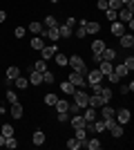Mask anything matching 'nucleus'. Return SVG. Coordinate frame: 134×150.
<instances>
[{
  "instance_id": "13d9d810",
  "label": "nucleus",
  "mask_w": 134,
  "mask_h": 150,
  "mask_svg": "<svg viewBox=\"0 0 134 150\" xmlns=\"http://www.w3.org/2000/svg\"><path fill=\"white\" fill-rule=\"evenodd\" d=\"M92 58H94V63H101V61H103L101 54H92Z\"/></svg>"
},
{
  "instance_id": "7ed1b4c3",
  "label": "nucleus",
  "mask_w": 134,
  "mask_h": 150,
  "mask_svg": "<svg viewBox=\"0 0 134 150\" xmlns=\"http://www.w3.org/2000/svg\"><path fill=\"white\" fill-rule=\"evenodd\" d=\"M105 128L112 132V137H123V125L116 123L114 119H107V121H105Z\"/></svg>"
},
{
  "instance_id": "f8f14e48",
  "label": "nucleus",
  "mask_w": 134,
  "mask_h": 150,
  "mask_svg": "<svg viewBox=\"0 0 134 150\" xmlns=\"http://www.w3.org/2000/svg\"><path fill=\"white\" fill-rule=\"evenodd\" d=\"M119 40H121V47L132 50V45H134V36L132 34H123V36H119Z\"/></svg>"
},
{
  "instance_id": "680f3d73",
  "label": "nucleus",
  "mask_w": 134,
  "mask_h": 150,
  "mask_svg": "<svg viewBox=\"0 0 134 150\" xmlns=\"http://www.w3.org/2000/svg\"><path fill=\"white\" fill-rule=\"evenodd\" d=\"M49 2H54V5H56V2H58V0H49Z\"/></svg>"
},
{
  "instance_id": "4468645a",
  "label": "nucleus",
  "mask_w": 134,
  "mask_h": 150,
  "mask_svg": "<svg viewBox=\"0 0 134 150\" xmlns=\"http://www.w3.org/2000/svg\"><path fill=\"white\" fill-rule=\"evenodd\" d=\"M43 34L49 38V40H58V38H60V34H58V27H47V29H43ZM43 34H40V36H43Z\"/></svg>"
},
{
  "instance_id": "cd10ccee",
  "label": "nucleus",
  "mask_w": 134,
  "mask_h": 150,
  "mask_svg": "<svg viewBox=\"0 0 134 150\" xmlns=\"http://www.w3.org/2000/svg\"><path fill=\"white\" fill-rule=\"evenodd\" d=\"M43 29H45V27L40 25L38 20H34V23H29V31H32V34H43Z\"/></svg>"
},
{
  "instance_id": "ea45409f",
  "label": "nucleus",
  "mask_w": 134,
  "mask_h": 150,
  "mask_svg": "<svg viewBox=\"0 0 134 150\" xmlns=\"http://www.w3.org/2000/svg\"><path fill=\"white\" fill-rule=\"evenodd\" d=\"M81 146H83V141H78V139H69V141H67V148L69 150H78Z\"/></svg>"
},
{
  "instance_id": "473e14b6",
  "label": "nucleus",
  "mask_w": 134,
  "mask_h": 150,
  "mask_svg": "<svg viewBox=\"0 0 134 150\" xmlns=\"http://www.w3.org/2000/svg\"><path fill=\"white\" fill-rule=\"evenodd\" d=\"M43 27L47 29V27H58V23H56V16H45V23H43Z\"/></svg>"
},
{
  "instance_id": "6ab92c4d",
  "label": "nucleus",
  "mask_w": 134,
  "mask_h": 150,
  "mask_svg": "<svg viewBox=\"0 0 134 150\" xmlns=\"http://www.w3.org/2000/svg\"><path fill=\"white\" fill-rule=\"evenodd\" d=\"M11 117L13 119H22V105L20 103H11Z\"/></svg>"
},
{
  "instance_id": "c03bdc74",
  "label": "nucleus",
  "mask_w": 134,
  "mask_h": 150,
  "mask_svg": "<svg viewBox=\"0 0 134 150\" xmlns=\"http://www.w3.org/2000/svg\"><path fill=\"white\" fill-rule=\"evenodd\" d=\"M56 101H58L56 94H47V96H45V103H47V105H56Z\"/></svg>"
},
{
  "instance_id": "3c124183",
  "label": "nucleus",
  "mask_w": 134,
  "mask_h": 150,
  "mask_svg": "<svg viewBox=\"0 0 134 150\" xmlns=\"http://www.w3.org/2000/svg\"><path fill=\"white\" fill-rule=\"evenodd\" d=\"M78 110H83V108H78L76 103H74V105H69V108H67V112H69V114H78Z\"/></svg>"
},
{
  "instance_id": "4c0bfd02",
  "label": "nucleus",
  "mask_w": 134,
  "mask_h": 150,
  "mask_svg": "<svg viewBox=\"0 0 134 150\" xmlns=\"http://www.w3.org/2000/svg\"><path fill=\"white\" fill-rule=\"evenodd\" d=\"M121 7H123L121 0H107V9H114V11H119Z\"/></svg>"
},
{
  "instance_id": "f03ea898",
  "label": "nucleus",
  "mask_w": 134,
  "mask_h": 150,
  "mask_svg": "<svg viewBox=\"0 0 134 150\" xmlns=\"http://www.w3.org/2000/svg\"><path fill=\"white\" fill-rule=\"evenodd\" d=\"M67 81H69L72 85H76V88H85V85H87V83H85V76L81 74V72H74V69L69 72V76H67Z\"/></svg>"
},
{
  "instance_id": "6e6552de",
  "label": "nucleus",
  "mask_w": 134,
  "mask_h": 150,
  "mask_svg": "<svg viewBox=\"0 0 134 150\" xmlns=\"http://www.w3.org/2000/svg\"><path fill=\"white\" fill-rule=\"evenodd\" d=\"M85 31H87V36H94V34L101 31V25L96 20H85Z\"/></svg>"
},
{
  "instance_id": "5fc2aeb1",
  "label": "nucleus",
  "mask_w": 134,
  "mask_h": 150,
  "mask_svg": "<svg viewBox=\"0 0 134 150\" xmlns=\"http://www.w3.org/2000/svg\"><path fill=\"white\" fill-rule=\"evenodd\" d=\"M65 25L69 27V29H74V25H76V18H67V20H65Z\"/></svg>"
},
{
  "instance_id": "a211bd4d",
  "label": "nucleus",
  "mask_w": 134,
  "mask_h": 150,
  "mask_svg": "<svg viewBox=\"0 0 134 150\" xmlns=\"http://www.w3.org/2000/svg\"><path fill=\"white\" fill-rule=\"evenodd\" d=\"M101 58H103V61H114V58H116V52L112 50V47H105V50L101 52Z\"/></svg>"
},
{
  "instance_id": "5701e85b",
  "label": "nucleus",
  "mask_w": 134,
  "mask_h": 150,
  "mask_svg": "<svg viewBox=\"0 0 134 150\" xmlns=\"http://www.w3.org/2000/svg\"><path fill=\"white\" fill-rule=\"evenodd\" d=\"M105 47H107V45L103 43V40H94V43H92V54H101Z\"/></svg>"
},
{
  "instance_id": "58836bf2",
  "label": "nucleus",
  "mask_w": 134,
  "mask_h": 150,
  "mask_svg": "<svg viewBox=\"0 0 134 150\" xmlns=\"http://www.w3.org/2000/svg\"><path fill=\"white\" fill-rule=\"evenodd\" d=\"M5 146H7L9 150L18 148V141H16V137H7V139H5Z\"/></svg>"
},
{
  "instance_id": "ddd939ff",
  "label": "nucleus",
  "mask_w": 134,
  "mask_h": 150,
  "mask_svg": "<svg viewBox=\"0 0 134 150\" xmlns=\"http://www.w3.org/2000/svg\"><path fill=\"white\" fill-rule=\"evenodd\" d=\"M87 105L89 108H101V105H105V101L98 94H92V96H87Z\"/></svg>"
},
{
  "instance_id": "39448f33",
  "label": "nucleus",
  "mask_w": 134,
  "mask_h": 150,
  "mask_svg": "<svg viewBox=\"0 0 134 150\" xmlns=\"http://www.w3.org/2000/svg\"><path fill=\"white\" fill-rule=\"evenodd\" d=\"M114 117H116V123H121V125H125V123H130V110L128 108H121L119 112H114Z\"/></svg>"
},
{
  "instance_id": "0eeeda50",
  "label": "nucleus",
  "mask_w": 134,
  "mask_h": 150,
  "mask_svg": "<svg viewBox=\"0 0 134 150\" xmlns=\"http://www.w3.org/2000/svg\"><path fill=\"white\" fill-rule=\"evenodd\" d=\"M116 16H119L121 23H132V9H128V7H121V9L116 11Z\"/></svg>"
},
{
  "instance_id": "864d4df0",
  "label": "nucleus",
  "mask_w": 134,
  "mask_h": 150,
  "mask_svg": "<svg viewBox=\"0 0 134 150\" xmlns=\"http://www.w3.org/2000/svg\"><path fill=\"white\" fill-rule=\"evenodd\" d=\"M107 81H109V83H119L121 79H119V76L114 74V72H112V74H107Z\"/></svg>"
},
{
  "instance_id": "b1692460",
  "label": "nucleus",
  "mask_w": 134,
  "mask_h": 150,
  "mask_svg": "<svg viewBox=\"0 0 134 150\" xmlns=\"http://www.w3.org/2000/svg\"><path fill=\"white\" fill-rule=\"evenodd\" d=\"M60 90H63L65 94H74V92H76V85H72L69 81H63V83H60Z\"/></svg>"
},
{
  "instance_id": "052dcab7",
  "label": "nucleus",
  "mask_w": 134,
  "mask_h": 150,
  "mask_svg": "<svg viewBox=\"0 0 134 150\" xmlns=\"http://www.w3.org/2000/svg\"><path fill=\"white\" fill-rule=\"evenodd\" d=\"M0 146H5V137L2 134H0Z\"/></svg>"
},
{
  "instance_id": "e433bc0d",
  "label": "nucleus",
  "mask_w": 134,
  "mask_h": 150,
  "mask_svg": "<svg viewBox=\"0 0 134 150\" xmlns=\"http://www.w3.org/2000/svg\"><path fill=\"white\" fill-rule=\"evenodd\" d=\"M54 58H56V63L58 65H60V67H67V56H65V54H54Z\"/></svg>"
},
{
  "instance_id": "dca6fc26",
  "label": "nucleus",
  "mask_w": 134,
  "mask_h": 150,
  "mask_svg": "<svg viewBox=\"0 0 134 150\" xmlns=\"http://www.w3.org/2000/svg\"><path fill=\"white\" fill-rule=\"evenodd\" d=\"M98 69H101L103 76L112 74V72H114V69H112V61H101V63H98Z\"/></svg>"
},
{
  "instance_id": "1a4fd4ad",
  "label": "nucleus",
  "mask_w": 134,
  "mask_h": 150,
  "mask_svg": "<svg viewBox=\"0 0 134 150\" xmlns=\"http://www.w3.org/2000/svg\"><path fill=\"white\" fill-rule=\"evenodd\" d=\"M56 52H58V47H56V45H49V47L45 45L43 50H40V54H43L40 58H43V61H49V58H54V54H56Z\"/></svg>"
},
{
  "instance_id": "f257e3e1",
  "label": "nucleus",
  "mask_w": 134,
  "mask_h": 150,
  "mask_svg": "<svg viewBox=\"0 0 134 150\" xmlns=\"http://www.w3.org/2000/svg\"><path fill=\"white\" fill-rule=\"evenodd\" d=\"M67 65H69L72 69H74V72H81V74H87V67H85V61L81 56H78V54H72L69 58H67Z\"/></svg>"
},
{
  "instance_id": "49530a36",
  "label": "nucleus",
  "mask_w": 134,
  "mask_h": 150,
  "mask_svg": "<svg viewBox=\"0 0 134 150\" xmlns=\"http://www.w3.org/2000/svg\"><path fill=\"white\" fill-rule=\"evenodd\" d=\"M43 83H54V74L45 69V72H43Z\"/></svg>"
},
{
  "instance_id": "f3484780",
  "label": "nucleus",
  "mask_w": 134,
  "mask_h": 150,
  "mask_svg": "<svg viewBox=\"0 0 134 150\" xmlns=\"http://www.w3.org/2000/svg\"><path fill=\"white\" fill-rule=\"evenodd\" d=\"M20 76V69L16 67V65H11V67H7V83H11L13 79H18Z\"/></svg>"
},
{
  "instance_id": "72a5a7b5",
  "label": "nucleus",
  "mask_w": 134,
  "mask_h": 150,
  "mask_svg": "<svg viewBox=\"0 0 134 150\" xmlns=\"http://www.w3.org/2000/svg\"><path fill=\"white\" fill-rule=\"evenodd\" d=\"M58 110V112H67V108H69V103H67V101H63V99H58L56 101V105H54Z\"/></svg>"
},
{
  "instance_id": "7c9ffc66",
  "label": "nucleus",
  "mask_w": 134,
  "mask_h": 150,
  "mask_svg": "<svg viewBox=\"0 0 134 150\" xmlns=\"http://www.w3.org/2000/svg\"><path fill=\"white\" fill-rule=\"evenodd\" d=\"M83 117H85V121H87V123H89V121H94L96 119V112H94V108H85V112H83Z\"/></svg>"
},
{
  "instance_id": "423d86ee",
  "label": "nucleus",
  "mask_w": 134,
  "mask_h": 150,
  "mask_svg": "<svg viewBox=\"0 0 134 150\" xmlns=\"http://www.w3.org/2000/svg\"><path fill=\"white\" fill-rule=\"evenodd\" d=\"M87 92H83V90H76L74 92V103H76L78 108H87Z\"/></svg>"
},
{
  "instance_id": "4d7b16f0",
  "label": "nucleus",
  "mask_w": 134,
  "mask_h": 150,
  "mask_svg": "<svg viewBox=\"0 0 134 150\" xmlns=\"http://www.w3.org/2000/svg\"><path fill=\"white\" fill-rule=\"evenodd\" d=\"M123 7H128V9H134V0H121Z\"/></svg>"
},
{
  "instance_id": "c85d7f7f",
  "label": "nucleus",
  "mask_w": 134,
  "mask_h": 150,
  "mask_svg": "<svg viewBox=\"0 0 134 150\" xmlns=\"http://www.w3.org/2000/svg\"><path fill=\"white\" fill-rule=\"evenodd\" d=\"M32 47H34V50H43V47H45L43 36H34V38H32Z\"/></svg>"
},
{
  "instance_id": "c9c22d12",
  "label": "nucleus",
  "mask_w": 134,
  "mask_h": 150,
  "mask_svg": "<svg viewBox=\"0 0 134 150\" xmlns=\"http://www.w3.org/2000/svg\"><path fill=\"white\" fill-rule=\"evenodd\" d=\"M114 74L119 76V79H123V76H128V74H130V69L125 67V65H119V67L114 69Z\"/></svg>"
},
{
  "instance_id": "f704fd0d",
  "label": "nucleus",
  "mask_w": 134,
  "mask_h": 150,
  "mask_svg": "<svg viewBox=\"0 0 134 150\" xmlns=\"http://www.w3.org/2000/svg\"><path fill=\"white\" fill-rule=\"evenodd\" d=\"M0 134H2V137H13V125H9V123H5L2 125V132H0Z\"/></svg>"
},
{
  "instance_id": "37998d69",
  "label": "nucleus",
  "mask_w": 134,
  "mask_h": 150,
  "mask_svg": "<svg viewBox=\"0 0 134 150\" xmlns=\"http://www.w3.org/2000/svg\"><path fill=\"white\" fill-rule=\"evenodd\" d=\"M34 69H36V72H45V69H47V63H45L43 58H40V61H36V65H34Z\"/></svg>"
},
{
  "instance_id": "a18cd8bd",
  "label": "nucleus",
  "mask_w": 134,
  "mask_h": 150,
  "mask_svg": "<svg viewBox=\"0 0 134 150\" xmlns=\"http://www.w3.org/2000/svg\"><path fill=\"white\" fill-rule=\"evenodd\" d=\"M7 101H9V103H18V94L13 92V90H9V92H7Z\"/></svg>"
},
{
  "instance_id": "2f4dec72",
  "label": "nucleus",
  "mask_w": 134,
  "mask_h": 150,
  "mask_svg": "<svg viewBox=\"0 0 134 150\" xmlns=\"http://www.w3.org/2000/svg\"><path fill=\"white\" fill-rule=\"evenodd\" d=\"M32 141H34V146H43L45 144V134H43V132H34V137H32Z\"/></svg>"
},
{
  "instance_id": "a19ab883",
  "label": "nucleus",
  "mask_w": 134,
  "mask_h": 150,
  "mask_svg": "<svg viewBox=\"0 0 134 150\" xmlns=\"http://www.w3.org/2000/svg\"><path fill=\"white\" fill-rule=\"evenodd\" d=\"M76 139L85 144V139H87V130H85V128H76Z\"/></svg>"
},
{
  "instance_id": "de8ad7c7",
  "label": "nucleus",
  "mask_w": 134,
  "mask_h": 150,
  "mask_svg": "<svg viewBox=\"0 0 134 150\" xmlns=\"http://www.w3.org/2000/svg\"><path fill=\"white\" fill-rule=\"evenodd\" d=\"M123 65H125V67H128L130 72H132V69H134V58H132V56H128V58H125V63H123Z\"/></svg>"
},
{
  "instance_id": "393cba45",
  "label": "nucleus",
  "mask_w": 134,
  "mask_h": 150,
  "mask_svg": "<svg viewBox=\"0 0 134 150\" xmlns=\"http://www.w3.org/2000/svg\"><path fill=\"white\" fill-rule=\"evenodd\" d=\"M101 114H103V119H105V121H107V119H114V108L101 105Z\"/></svg>"
},
{
  "instance_id": "aec40b11",
  "label": "nucleus",
  "mask_w": 134,
  "mask_h": 150,
  "mask_svg": "<svg viewBox=\"0 0 134 150\" xmlns=\"http://www.w3.org/2000/svg\"><path fill=\"white\" fill-rule=\"evenodd\" d=\"M92 130H94V132H103V130H107V128H105V119H94V121H92Z\"/></svg>"
},
{
  "instance_id": "9d476101",
  "label": "nucleus",
  "mask_w": 134,
  "mask_h": 150,
  "mask_svg": "<svg viewBox=\"0 0 134 150\" xmlns=\"http://www.w3.org/2000/svg\"><path fill=\"white\" fill-rule=\"evenodd\" d=\"M72 128H85L87 125V121H85V117L83 114H72Z\"/></svg>"
},
{
  "instance_id": "603ef678",
  "label": "nucleus",
  "mask_w": 134,
  "mask_h": 150,
  "mask_svg": "<svg viewBox=\"0 0 134 150\" xmlns=\"http://www.w3.org/2000/svg\"><path fill=\"white\" fill-rule=\"evenodd\" d=\"M96 7H98L101 11H105V9H107V0H98V2H96Z\"/></svg>"
},
{
  "instance_id": "a878e982",
  "label": "nucleus",
  "mask_w": 134,
  "mask_h": 150,
  "mask_svg": "<svg viewBox=\"0 0 134 150\" xmlns=\"http://www.w3.org/2000/svg\"><path fill=\"white\" fill-rule=\"evenodd\" d=\"M13 83H16V88H18V90H25L27 85H29V79H25V76H18V79H13Z\"/></svg>"
},
{
  "instance_id": "9b49d317",
  "label": "nucleus",
  "mask_w": 134,
  "mask_h": 150,
  "mask_svg": "<svg viewBox=\"0 0 134 150\" xmlns=\"http://www.w3.org/2000/svg\"><path fill=\"white\" fill-rule=\"evenodd\" d=\"M40 81H43V72H36L34 67H29V83L32 85H40Z\"/></svg>"
},
{
  "instance_id": "4be33fe9",
  "label": "nucleus",
  "mask_w": 134,
  "mask_h": 150,
  "mask_svg": "<svg viewBox=\"0 0 134 150\" xmlns=\"http://www.w3.org/2000/svg\"><path fill=\"white\" fill-rule=\"evenodd\" d=\"M74 36H76V38H85V36H87V31H85V18L78 20V29H76Z\"/></svg>"
},
{
  "instance_id": "8fccbe9b",
  "label": "nucleus",
  "mask_w": 134,
  "mask_h": 150,
  "mask_svg": "<svg viewBox=\"0 0 134 150\" xmlns=\"http://www.w3.org/2000/svg\"><path fill=\"white\" fill-rule=\"evenodd\" d=\"M58 121H60V123L69 121V112H58Z\"/></svg>"
},
{
  "instance_id": "6e6d98bb",
  "label": "nucleus",
  "mask_w": 134,
  "mask_h": 150,
  "mask_svg": "<svg viewBox=\"0 0 134 150\" xmlns=\"http://www.w3.org/2000/svg\"><path fill=\"white\" fill-rule=\"evenodd\" d=\"M25 36V27H16V38H22Z\"/></svg>"
},
{
  "instance_id": "20e7f679",
  "label": "nucleus",
  "mask_w": 134,
  "mask_h": 150,
  "mask_svg": "<svg viewBox=\"0 0 134 150\" xmlns=\"http://www.w3.org/2000/svg\"><path fill=\"white\" fill-rule=\"evenodd\" d=\"M103 79H105V76L101 74V69H92V72L85 74V83H87V85H92V83H101Z\"/></svg>"
},
{
  "instance_id": "bf43d9fd",
  "label": "nucleus",
  "mask_w": 134,
  "mask_h": 150,
  "mask_svg": "<svg viewBox=\"0 0 134 150\" xmlns=\"http://www.w3.org/2000/svg\"><path fill=\"white\" fill-rule=\"evenodd\" d=\"M5 20H7V13H5V11H0V23H5Z\"/></svg>"
},
{
  "instance_id": "2eb2a0df",
  "label": "nucleus",
  "mask_w": 134,
  "mask_h": 150,
  "mask_svg": "<svg viewBox=\"0 0 134 150\" xmlns=\"http://www.w3.org/2000/svg\"><path fill=\"white\" fill-rule=\"evenodd\" d=\"M112 34H114V36H123V34H125V25H123L121 20H114V23H112Z\"/></svg>"
},
{
  "instance_id": "09e8293b",
  "label": "nucleus",
  "mask_w": 134,
  "mask_h": 150,
  "mask_svg": "<svg viewBox=\"0 0 134 150\" xmlns=\"http://www.w3.org/2000/svg\"><path fill=\"white\" fill-rule=\"evenodd\" d=\"M134 90V83L130 81V85H121V94H128V92H132Z\"/></svg>"
},
{
  "instance_id": "79ce46f5",
  "label": "nucleus",
  "mask_w": 134,
  "mask_h": 150,
  "mask_svg": "<svg viewBox=\"0 0 134 150\" xmlns=\"http://www.w3.org/2000/svg\"><path fill=\"white\" fill-rule=\"evenodd\" d=\"M105 18H107L109 23H114V20H119V16H116L114 9H105Z\"/></svg>"
},
{
  "instance_id": "412c9836",
  "label": "nucleus",
  "mask_w": 134,
  "mask_h": 150,
  "mask_svg": "<svg viewBox=\"0 0 134 150\" xmlns=\"http://www.w3.org/2000/svg\"><path fill=\"white\" fill-rule=\"evenodd\" d=\"M83 146H87L89 150H98V148H101L103 144L98 141V139H94V137H92V139H85V144H83Z\"/></svg>"
},
{
  "instance_id": "c756f323",
  "label": "nucleus",
  "mask_w": 134,
  "mask_h": 150,
  "mask_svg": "<svg viewBox=\"0 0 134 150\" xmlns=\"http://www.w3.org/2000/svg\"><path fill=\"white\" fill-rule=\"evenodd\" d=\"M98 96H101V99L105 101V105H107V101L112 99V90H109V88H101V92H98Z\"/></svg>"
},
{
  "instance_id": "bb28decb",
  "label": "nucleus",
  "mask_w": 134,
  "mask_h": 150,
  "mask_svg": "<svg viewBox=\"0 0 134 150\" xmlns=\"http://www.w3.org/2000/svg\"><path fill=\"white\" fill-rule=\"evenodd\" d=\"M58 34H60V38H69V36H74V29H69L67 25H63V27H58Z\"/></svg>"
}]
</instances>
